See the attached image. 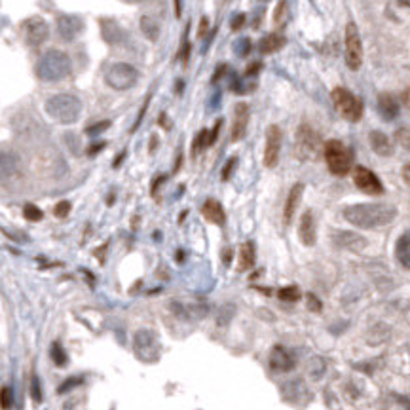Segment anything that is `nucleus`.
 <instances>
[{
	"label": "nucleus",
	"instance_id": "2",
	"mask_svg": "<svg viewBox=\"0 0 410 410\" xmlns=\"http://www.w3.org/2000/svg\"><path fill=\"white\" fill-rule=\"evenodd\" d=\"M34 72L44 82H61L72 72L71 57L65 51L48 50L38 59V63L34 67Z\"/></svg>",
	"mask_w": 410,
	"mask_h": 410
},
{
	"label": "nucleus",
	"instance_id": "31",
	"mask_svg": "<svg viewBox=\"0 0 410 410\" xmlns=\"http://www.w3.org/2000/svg\"><path fill=\"white\" fill-rule=\"evenodd\" d=\"M277 296L281 298V300L285 302H296L298 298H300V291H298V287H295V285H291V287H283L279 289V293H277Z\"/></svg>",
	"mask_w": 410,
	"mask_h": 410
},
{
	"label": "nucleus",
	"instance_id": "39",
	"mask_svg": "<svg viewBox=\"0 0 410 410\" xmlns=\"http://www.w3.org/2000/svg\"><path fill=\"white\" fill-rule=\"evenodd\" d=\"M71 209H72V205H71V201H67V199H63V201H59L57 205H55V209H53V213H55V217H59V218H65L69 213H71Z\"/></svg>",
	"mask_w": 410,
	"mask_h": 410
},
{
	"label": "nucleus",
	"instance_id": "26",
	"mask_svg": "<svg viewBox=\"0 0 410 410\" xmlns=\"http://www.w3.org/2000/svg\"><path fill=\"white\" fill-rule=\"evenodd\" d=\"M141 31L148 42H158L161 29H160V23L154 19V17H150V15H142L141 17Z\"/></svg>",
	"mask_w": 410,
	"mask_h": 410
},
{
	"label": "nucleus",
	"instance_id": "35",
	"mask_svg": "<svg viewBox=\"0 0 410 410\" xmlns=\"http://www.w3.org/2000/svg\"><path fill=\"white\" fill-rule=\"evenodd\" d=\"M84 382V378L82 376H72V378H67L63 382V384L59 385V389H57V393H67V391H71V389H74V387H78V385L82 384Z\"/></svg>",
	"mask_w": 410,
	"mask_h": 410
},
{
	"label": "nucleus",
	"instance_id": "3",
	"mask_svg": "<svg viewBox=\"0 0 410 410\" xmlns=\"http://www.w3.org/2000/svg\"><path fill=\"white\" fill-rule=\"evenodd\" d=\"M46 112L59 124H74L82 114V101L72 93H57L46 101Z\"/></svg>",
	"mask_w": 410,
	"mask_h": 410
},
{
	"label": "nucleus",
	"instance_id": "29",
	"mask_svg": "<svg viewBox=\"0 0 410 410\" xmlns=\"http://www.w3.org/2000/svg\"><path fill=\"white\" fill-rule=\"evenodd\" d=\"M209 147V131L207 129H201L198 135H196V139L192 142V156H198L203 148Z\"/></svg>",
	"mask_w": 410,
	"mask_h": 410
},
{
	"label": "nucleus",
	"instance_id": "38",
	"mask_svg": "<svg viewBox=\"0 0 410 410\" xmlns=\"http://www.w3.org/2000/svg\"><path fill=\"white\" fill-rule=\"evenodd\" d=\"M234 51H236L239 57H245V55H247V53L251 51V40L249 38L237 40L236 44H234Z\"/></svg>",
	"mask_w": 410,
	"mask_h": 410
},
{
	"label": "nucleus",
	"instance_id": "23",
	"mask_svg": "<svg viewBox=\"0 0 410 410\" xmlns=\"http://www.w3.org/2000/svg\"><path fill=\"white\" fill-rule=\"evenodd\" d=\"M395 258L404 270H410V232H404L395 243Z\"/></svg>",
	"mask_w": 410,
	"mask_h": 410
},
{
	"label": "nucleus",
	"instance_id": "16",
	"mask_svg": "<svg viewBox=\"0 0 410 410\" xmlns=\"http://www.w3.org/2000/svg\"><path fill=\"white\" fill-rule=\"evenodd\" d=\"M296 365L295 357L291 355L289 350H285L283 346H276L270 353V366L276 372H289L293 371Z\"/></svg>",
	"mask_w": 410,
	"mask_h": 410
},
{
	"label": "nucleus",
	"instance_id": "18",
	"mask_svg": "<svg viewBox=\"0 0 410 410\" xmlns=\"http://www.w3.org/2000/svg\"><path fill=\"white\" fill-rule=\"evenodd\" d=\"M19 156L10 150H0V179H8L19 171Z\"/></svg>",
	"mask_w": 410,
	"mask_h": 410
},
{
	"label": "nucleus",
	"instance_id": "27",
	"mask_svg": "<svg viewBox=\"0 0 410 410\" xmlns=\"http://www.w3.org/2000/svg\"><path fill=\"white\" fill-rule=\"evenodd\" d=\"M154 342H156V334H154L152 331H139V333L133 336V344L137 352H142V350L150 347Z\"/></svg>",
	"mask_w": 410,
	"mask_h": 410
},
{
	"label": "nucleus",
	"instance_id": "22",
	"mask_svg": "<svg viewBox=\"0 0 410 410\" xmlns=\"http://www.w3.org/2000/svg\"><path fill=\"white\" fill-rule=\"evenodd\" d=\"M368 141H371L372 150L378 154V156H391L393 154V145H391L389 137L385 133H382V131H371Z\"/></svg>",
	"mask_w": 410,
	"mask_h": 410
},
{
	"label": "nucleus",
	"instance_id": "6",
	"mask_svg": "<svg viewBox=\"0 0 410 410\" xmlns=\"http://www.w3.org/2000/svg\"><path fill=\"white\" fill-rule=\"evenodd\" d=\"M331 97H333L334 109L338 110V114L344 120H347V122H359L361 120L363 102L359 101L352 91H347L346 88H336V90H333Z\"/></svg>",
	"mask_w": 410,
	"mask_h": 410
},
{
	"label": "nucleus",
	"instance_id": "9",
	"mask_svg": "<svg viewBox=\"0 0 410 410\" xmlns=\"http://www.w3.org/2000/svg\"><path fill=\"white\" fill-rule=\"evenodd\" d=\"M353 182L361 192L368 194V196H382L384 194V184L380 182V179L372 173L371 169L359 166L353 169Z\"/></svg>",
	"mask_w": 410,
	"mask_h": 410
},
{
	"label": "nucleus",
	"instance_id": "37",
	"mask_svg": "<svg viewBox=\"0 0 410 410\" xmlns=\"http://www.w3.org/2000/svg\"><path fill=\"white\" fill-rule=\"evenodd\" d=\"M31 397L34 403H42V387H40L38 376H32L31 380Z\"/></svg>",
	"mask_w": 410,
	"mask_h": 410
},
{
	"label": "nucleus",
	"instance_id": "24",
	"mask_svg": "<svg viewBox=\"0 0 410 410\" xmlns=\"http://www.w3.org/2000/svg\"><path fill=\"white\" fill-rule=\"evenodd\" d=\"M256 260V251H255V243L253 241H247V243L241 245L239 249V264H237V270L239 272H247L255 266Z\"/></svg>",
	"mask_w": 410,
	"mask_h": 410
},
{
	"label": "nucleus",
	"instance_id": "45",
	"mask_svg": "<svg viewBox=\"0 0 410 410\" xmlns=\"http://www.w3.org/2000/svg\"><path fill=\"white\" fill-rule=\"evenodd\" d=\"M260 69H262V65H260V63H253V65H249V69L245 71V74H247V76H255V74L260 71Z\"/></svg>",
	"mask_w": 410,
	"mask_h": 410
},
{
	"label": "nucleus",
	"instance_id": "11",
	"mask_svg": "<svg viewBox=\"0 0 410 410\" xmlns=\"http://www.w3.org/2000/svg\"><path fill=\"white\" fill-rule=\"evenodd\" d=\"M23 34H25V42L32 48L44 44L48 36H50V25L46 23L42 17H31L23 23Z\"/></svg>",
	"mask_w": 410,
	"mask_h": 410
},
{
	"label": "nucleus",
	"instance_id": "1",
	"mask_svg": "<svg viewBox=\"0 0 410 410\" xmlns=\"http://www.w3.org/2000/svg\"><path fill=\"white\" fill-rule=\"evenodd\" d=\"M397 217V207L387 203H357L344 209V218L357 228H380Z\"/></svg>",
	"mask_w": 410,
	"mask_h": 410
},
{
	"label": "nucleus",
	"instance_id": "30",
	"mask_svg": "<svg viewBox=\"0 0 410 410\" xmlns=\"http://www.w3.org/2000/svg\"><path fill=\"white\" fill-rule=\"evenodd\" d=\"M51 359H53V363L57 366H65L69 363V357H67V353H65V350L61 347L59 342H55V344L51 346Z\"/></svg>",
	"mask_w": 410,
	"mask_h": 410
},
{
	"label": "nucleus",
	"instance_id": "49",
	"mask_svg": "<svg viewBox=\"0 0 410 410\" xmlns=\"http://www.w3.org/2000/svg\"><path fill=\"white\" fill-rule=\"evenodd\" d=\"M403 102H404V105H406V107H408V109H410V88H408V90H406V91H404V93H403Z\"/></svg>",
	"mask_w": 410,
	"mask_h": 410
},
{
	"label": "nucleus",
	"instance_id": "46",
	"mask_svg": "<svg viewBox=\"0 0 410 410\" xmlns=\"http://www.w3.org/2000/svg\"><path fill=\"white\" fill-rule=\"evenodd\" d=\"M403 180H404V184L410 188V161L404 163V167H403Z\"/></svg>",
	"mask_w": 410,
	"mask_h": 410
},
{
	"label": "nucleus",
	"instance_id": "4",
	"mask_svg": "<svg viewBox=\"0 0 410 410\" xmlns=\"http://www.w3.org/2000/svg\"><path fill=\"white\" fill-rule=\"evenodd\" d=\"M323 154H325V161H327L331 173L338 175V177H344L352 171L353 166V152L350 148L340 141H327L325 142V148H323Z\"/></svg>",
	"mask_w": 410,
	"mask_h": 410
},
{
	"label": "nucleus",
	"instance_id": "8",
	"mask_svg": "<svg viewBox=\"0 0 410 410\" xmlns=\"http://www.w3.org/2000/svg\"><path fill=\"white\" fill-rule=\"evenodd\" d=\"M346 63L352 71H359L363 65V44L355 23L346 25Z\"/></svg>",
	"mask_w": 410,
	"mask_h": 410
},
{
	"label": "nucleus",
	"instance_id": "5",
	"mask_svg": "<svg viewBox=\"0 0 410 410\" xmlns=\"http://www.w3.org/2000/svg\"><path fill=\"white\" fill-rule=\"evenodd\" d=\"M105 80H107V84H109L112 90L126 91V90H131L135 84H137V80H139V71L135 69L133 65L118 61V63H112L109 69H107Z\"/></svg>",
	"mask_w": 410,
	"mask_h": 410
},
{
	"label": "nucleus",
	"instance_id": "12",
	"mask_svg": "<svg viewBox=\"0 0 410 410\" xmlns=\"http://www.w3.org/2000/svg\"><path fill=\"white\" fill-rule=\"evenodd\" d=\"M57 32L59 36L67 42L76 40L84 32V21L78 15H69V13H61L57 17Z\"/></svg>",
	"mask_w": 410,
	"mask_h": 410
},
{
	"label": "nucleus",
	"instance_id": "53",
	"mask_svg": "<svg viewBox=\"0 0 410 410\" xmlns=\"http://www.w3.org/2000/svg\"><path fill=\"white\" fill-rule=\"evenodd\" d=\"M128 2H135V4H141V2H147V0H128Z\"/></svg>",
	"mask_w": 410,
	"mask_h": 410
},
{
	"label": "nucleus",
	"instance_id": "32",
	"mask_svg": "<svg viewBox=\"0 0 410 410\" xmlns=\"http://www.w3.org/2000/svg\"><path fill=\"white\" fill-rule=\"evenodd\" d=\"M23 215H25L27 220H31V222H38V220H42V217H44V213H42V209H38L36 205L32 203H27L25 209H23Z\"/></svg>",
	"mask_w": 410,
	"mask_h": 410
},
{
	"label": "nucleus",
	"instance_id": "52",
	"mask_svg": "<svg viewBox=\"0 0 410 410\" xmlns=\"http://www.w3.org/2000/svg\"><path fill=\"white\" fill-rule=\"evenodd\" d=\"M399 4H403V6L410 8V0H399Z\"/></svg>",
	"mask_w": 410,
	"mask_h": 410
},
{
	"label": "nucleus",
	"instance_id": "48",
	"mask_svg": "<svg viewBox=\"0 0 410 410\" xmlns=\"http://www.w3.org/2000/svg\"><path fill=\"white\" fill-rule=\"evenodd\" d=\"M224 72H226V67H224V65H220V67H218V69H217V74L213 76V84L218 82V80H220V76H222Z\"/></svg>",
	"mask_w": 410,
	"mask_h": 410
},
{
	"label": "nucleus",
	"instance_id": "13",
	"mask_svg": "<svg viewBox=\"0 0 410 410\" xmlns=\"http://www.w3.org/2000/svg\"><path fill=\"white\" fill-rule=\"evenodd\" d=\"M249 126V105L247 102H237L234 109V124H232V141H241L247 133Z\"/></svg>",
	"mask_w": 410,
	"mask_h": 410
},
{
	"label": "nucleus",
	"instance_id": "44",
	"mask_svg": "<svg viewBox=\"0 0 410 410\" xmlns=\"http://www.w3.org/2000/svg\"><path fill=\"white\" fill-rule=\"evenodd\" d=\"M207 29H209V21H207V17H201V23H199V31H198V36H199V38H203L205 32H207Z\"/></svg>",
	"mask_w": 410,
	"mask_h": 410
},
{
	"label": "nucleus",
	"instance_id": "21",
	"mask_svg": "<svg viewBox=\"0 0 410 410\" xmlns=\"http://www.w3.org/2000/svg\"><path fill=\"white\" fill-rule=\"evenodd\" d=\"M171 310H173L175 315H179L180 319L186 321H196V319H203L207 315V306H184V304H177L173 302L171 304Z\"/></svg>",
	"mask_w": 410,
	"mask_h": 410
},
{
	"label": "nucleus",
	"instance_id": "47",
	"mask_svg": "<svg viewBox=\"0 0 410 410\" xmlns=\"http://www.w3.org/2000/svg\"><path fill=\"white\" fill-rule=\"evenodd\" d=\"M102 148H105V142H97V145H93V147L88 148V154H90V156H95L99 150H102Z\"/></svg>",
	"mask_w": 410,
	"mask_h": 410
},
{
	"label": "nucleus",
	"instance_id": "17",
	"mask_svg": "<svg viewBox=\"0 0 410 410\" xmlns=\"http://www.w3.org/2000/svg\"><path fill=\"white\" fill-rule=\"evenodd\" d=\"M302 194H304V184H302V182H296V184L291 188V192H289L287 201H285V209H283V222L287 226L291 224L293 218H295V213H296V209H298V205H300Z\"/></svg>",
	"mask_w": 410,
	"mask_h": 410
},
{
	"label": "nucleus",
	"instance_id": "10",
	"mask_svg": "<svg viewBox=\"0 0 410 410\" xmlns=\"http://www.w3.org/2000/svg\"><path fill=\"white\" fill-rule=\"evenodd\" d=\"M281 141L283 133L279 126H270L266 131V147H264V166L266 167H276L279 161V154H281Z\"/></svg>",
	"mask_w": 410,
	"mask_h": 410
},
{
	"label": "nucleus",
	"instance_id": "41",
	"mask_svg": "<svg viewBox=\"0 0 410 410\" xmlns=\"http://www.w3.org/2000/svg\"><path fill=\"white\" fill-rule=\"evenodd\" d=\"M179 57L184 65L188 63V57H190V42L186 38H184V44H182V50H180V53H179Z\"/></svg>",
	"mask_w": 410,
	"mask_h": 410
},
{
	"label": "nucleus",
	"instance_id": "20",
	"mask_svg": "<svg viewBox=\"0 0 410 410\" xmlns=\"http://www.w3.org/2000/svg\"><path fill=\"white\" fill-rule=\"evenodd\" d=\"M399 102L397 99L391 95V93H382L378 97V112L382 114L384 120L391 122V120H395L399 116Z\"/></svg>",
	"mask_w": 410,
	"mask_h": 410
},
{
	"label": "nucleus",
	"instance_id": "33",
	"mask_svg": "<svg viewBox=\"0 0 410 410\" xmlns=\"http://www.w3.org/2000/svg\"><path fill=\"white\" fill-rule=\"evenodd\" d=\"M395 139L404 150H410V126H404V128H399L395 131Z\"/></svg>",
	"mask_w": 410,
	"mask_h": 410
},
{
	"label": "nucleus",
	"instance_id": "19",
	"mask_svg": "<svg viewBox=\"0 0 410 410\" xmlns=\"http://www.w3.org/2000/svg\"><path fill=\"white\" fill-rule=\"evenodd\" d=\"M201 215H203L209 222H213V224H217V226H222L226 222V213H224V209H222V205L218 203L217 199H207L203 203V207H201Z\"/></svg>",
	"mask_w": 410,
	"mask_h": 410
},
{
	"label": "nucleus",
	"instance_id": "14",
	"mask_svg": "<svg viewBox=\"0 0 410 410\" xmlns=\"http://www.w3.org/2000/svg\"><path fill=\"white\" fill-rule=\"evenodd\" d=\"M333 243L340 249H347V251H361L365 249L366 239L363 236H359L355 232H347V230H338L333 234Z\"/></svg>",
	"mask_w": 410,
	"mask_h": 410
},
{
	"label": "nucleus",
	"instance_id": "34",
	"mask_svg": "<svg viewBox=\"0 0 410 410\" xmlns=\"http://www.w3.org/2000/svg\"><path fill=\"white\" fill-rule=\"evenodd\" d=\"M13 404V397H12V389L4 385L2 389H0V408L2 410H10Z\"/></svg>",
	"mask_w": 410,
	"mask_h": 410
},
{
	"label": "nucleus",
	"instance_id": "15",
	"mask_svg": "<svg viewBox=\"0 0 410 410\" xmlns=\"http://www.w3.org/2000/svg\"><path fill=\"white\" fill-rule=\"evenodd\" d=\"M298 237H300V241L306 245V247H314L315 245V239H317V226H315L314 211H310V209H308L300 218Z\"/></svg>",
	"mask_w": 410,
	"mask_h": 410
},
{
	"label": "nucleus",
	"instance_id": "42",
	"mask_svg": "<svg viewBox=\"0 0 410 410\" xmlns=\"http://www.w3.org/2000/svg\"><path fill=\"white\" fill-rule=\"evenodd\" d=\"M245 23V13H237V15H234V19H232V29L234 31H237V29H241Z\"/></svg>",
	"mask_w": 410,
	"mask_h": 410
},
{
	"label": "nucleus",
	"instance_id": "36",
	"mask_svg": "<svg viewBox=\"0 0 410 410\" xmlns=\"http://www.w3.org/2000/svg\"><path fill=\"white\" fill-rule=\"evenodd\" d=\"M110 128V122L109 120H105V122H97L93 126H88L86 128V133L90 135V137H97V135H101L102 131H107Z\"/></svg>",
	"mask_w": 410,
	"mask_h": 410
},
{
	"label": "nucleus",
	"instance_id": "7",
	"mask_svg": "<svg viewBox=\"0 0 410 410\" xmlns=\"http://www.w3.org/2000/svg\"><path fill=\"white\" fill-rule=\"evenodd\" d=\"M321 148L319 135L314 128H310L306 124H302L296 131V154L300 160H312L317 156Z\"/></svg>",
	"mask_w": 410,
	"mask_h": 410
},
{
	"label": "nucleus",
	"instance_id": "50",
	"mask_svg": "<svg viewBox=\"0 0 410 410\" xmlns=\"http://www.w3.org/2000/svg\"><path fill=\"white\" fill-rule=\"evenodd\" d=\"M230 258H232V251L226 249V253H224V264H230Z\"/></svg>",
	"mask_w": 410,
	"mask_h": 410
},
{
	"label": "nucleus",
	"instance_id": "28",
	"mask_svg": "<svg viewBox=\"0 0 410 410\" xmlns=\"http://www.w3.org/2000/svg\"><path fill=\"white\" fill-rule=\"evenodd\" d=\"M289 19V0H279L274 12V23L277 27H283Z\"/></svg>",
	"mask_w": 410,
	"mask_h": 410
},
{
	"label": "nucleus",
	"instance_id": "51",
	"mask_svg": "<svg viewBox=\"0 0 410 410\" xmlns=\"http://www.w3.org/2000/svg\"><path fill=\"white\" fill-rule=\"evenodd\" d=\"M175 6H177V12H175V13H177V17H179V15H180V2H179V0H175Z\"/></svg>",
	"mask_w": 410,
	"mask_h": 410
},
{
	"label": "nucleus",
	"instance_id": "40",
	"mask_svg": "<svg viewBox=\"0 0 410 410\" xmlns=\"http://www.w3.org/2000/svg\"><path fill=\"white\" fill-rule=\"evenodd\" d=\"M236 166H237V158H236V156L226 161L224 169H222V180H230V177H232V173H234Z\"/></svg>",
	"mask_w": 410,
	"mask_h": 410
},
{
	"label": "nucleus",
	"instance_id": "43",
	"mask_svg": "<svg viewBox=\"0 0 410 410\" xmlns=\"http://www.w3.org/2000/svg\"><path fill=\"white\" fill-rule=\"evenodd\" d=\"M308 304L312 312H321V300H317L314 295H308Z\"/></svg>",
	"mask_w": 410,
	"mask_h": 410
},
{
	"label": "nucleus",
	"instance_id": "25",
	"mask_svg": "<svg viewBox=\"0 0 410 410\" xmlns=\"http://www.w3.org/2000/svg\"><path fill=\"white\" fill-rule=\"evenodd\" d=\"M283 46H285V38H283L281 34H268V36H264V38L258 42V51L264 53V55H268V53L279 51Z\"/></svg>",
	"mask_w": 410,
	"mask_h": 410
}]
</instances>
